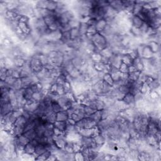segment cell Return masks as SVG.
Masks as SVG:
<instances>
[{
  "label": "cell",
  "mask_w": 161,
  "mask_h": 161,
  "mask_svg": "<svg viewBox=\"0 0 161 161\" xmlns=\"http://www.w3.org/2000/svg\"><path fill=\"white\" fill-rule=\"evenodd\" d=\"M91 42L93 43L96 50L99 52H101L103 50L105 49L108 47V41L106 37L104 36L101 33L96 32L92 36Z\"/></svg>",
  "instance_id": "obj_1"
},
{
  "label": "cell",
  "mask_w": 161,
  "mask_h": 161,
  "mask_svg": "<svg viewBox=\"0 0 161 161\" xmlns=\"http://www.w3.org/2000/svg\"><path fill=\"white\" fill-rule=\"evenodd\" d=\"M121 100L124 101L127 106L131 108H134L135 106V97L134 95L131 94L130 93H128L127 94L125 95V96Z\"/></svg>",
  "instance_id": "obj_2"
},
{
  "label": "cell",
  "mask_w": 161,
  "mask_h": 161,
  "mask_svg": "<svg viewBox=\"0 0 161 161\" xmlns=\"http://www.w3.org/2000/svg\"><path fill=\"white\" fill-rule=\"evenodd\" d=\"M14 106L11 103V102L6 103L3 105H1V116L2 118L5 116L6 114L9 113L13 111H14Z\"/></svg>",
  "instance_id": "obj_3"
},
{
  "label": "cell",
  "mask_w": 161,
  "mask_h": 161,
  "mask_svg": "<svg viewBox=\"0 0 161 161\" xmlns=\"http://www.w3.org/2000/svg\"><path fill=\"white\" fill-rule=\"evenodd\" d=\"M108 4L110 7H111L113 9H114L118 13L124 11V6L122 3L121 1H108Z\"/></svg>",
  "instance_id": "obj_4"
},
{
  "label": "cell",
  "mask_w": 161,
  "mask_h": 161,
  "mask_svg": "<svg viewBox=\"0 0 161 161\" xmlns=\"http://www.w3.org/2000/svg\"><path fill=\"white\" fill-rule=\"evenodd\" d=\"M69 113L67 110L61 111L56 113V121H65L69 118Z\"/></svg>",
  "instance_id": "obj_5"
},
{
  "label": "cell",
  "mask_w": 161,
  "mask_h": 161,
  "mask_svg": "<svg viewBox=\"0 0 161 161\" xmlns=\"http://www.w3.org/2000/svg\"><path fill=\"white\" fill-rule=\"evenodd\" d=\"M53 127L56 128L58 129L59 131L61 132H63L65 134L66 128H67V121H56L55 123L53 124Z\"/></svg>",
  "instance_id": "obj_6"
},
{
  "label": "cell",
  "mask_w": 161,
  "mask_h": 161,
  "mask_svg": "<svg viewBox=\"0 0 161 161\" xmlns=\"http://www.w3.org/2000/svg\"><path fill=\"white\" fill-rule=\"evenodd\" d=\"M143 24V20L138 15H133L132 17V26L137 28H140Z\"/></svg>",
  "instance_id": "obj_7"
},
{
  "label": "cell",
  "mask_w": 161,
  "mask_h": 161,
  "mask_svg": "<svg viewBox=\"0 0 161 161\" xmlns=\"http://www.w3.org/2000/svg\"><path fill=\"white\" fill-rule=\"evenodd\" d=\"M35 147L34 145L30 142H29L23 150V153H24V154H27L28 155H31V156H34V153H35Z\"/></svg>",
  "instance_id": "obj_8"
},
{
  "label": "cell",
  "mask_w": 161,
  "mask_h": 161,
  "mask_svg": "<svg viewBox=\"0 0 161 161\" xmlns=\"http://www.w3.org/2000/svg\"><path fill=\"white\" fill-rule=\"evenodd\" d=\"M106 25H107V22L104 19L98 20L95 25L96 32L98 33H101Z\"/></svg>",
  "instance_id": "obj_9"
},
{
  "label": "cell",
  "mask_w": 161,
  "mask_h": 161,
  "mask_svg": "<svg viewBox=\"0 0 161 161\" xmlns=\"http://www.w3.org/2000/svg\"><path fill=\"white\" fill-rule=\"evenodd\" d=\"M57 2L55 1H46L45 9H47L50 11L54 12L57 8Z\"/></svg>",
  "instance_id": "obj_10"
},
{
  "label": "cell",
  "mask_w": 161,
  "mask_h": 161,
  "mask_svg": "<svg viewBox=\"0 0 161 161\" xmlns=\"http://www.w3.org/2000/svg\"><path fill=\"white\" fill-rule=\"evenodd\" d=\"M23 135H24L25 137H27L30 140H32L35 139V137H37V134L34 128L27 130V131L23 133Z\"/></svg>",
  "instance_id": "obj_11"
},
{
  "label": "cell",
  "mask_w": 161,
  "mask_h": 161,
  "mask_svg": "<svg viewBox=\"0 0 161 161\" xmlns=\"http://www.w3.org/2000/svg\"><path fill=\"white\" fill-rule=\"evenodd\" d=\"M52 111L56 113H57L61 111H63L64 110L62 106H61L59 103L57 102V99H53V101H52Z\"/></svg>",
  "instance_id": "obj_12"
},
{
  "label": "cell",
  "mask_w": 161,
  "mask_h": 161,
  "mask_svg": "<svg viewBox=\"0 0 161 161\" xmlns=\"http://www.w3.org/2000/svg\"><path fill=\"white\" fill-rule=\"evenodd\" d=\"M46 150H47L46 149V147L45 145L42 144H39L37 146L35 147V153H34V156H39L43 154V152H45Z\"/></svg>",
  "instance_id": "obj_13"
},
{
  "label": "cell",
  "mask_w": 161,
  "mask_h": 161,
  "mask_svg": "<svg viewBox=\"0 0 161 161\" xmlns=\"http://www.w3.org/2000/svg\"><path fill=\"white\" fill-rule=\"evenodd\" d=\"M89 118H91L92 120H93L95 121H96L97 124H98V123L102 120L101 110H96L94 113L91 114Z\"/></svg>",
  "instance_id": "obj_14"
},
{
  "label": "cell",
  "mask_w": 161,
  "mask_h": 161,
  "mask_svg": "<svg viewBox=\"0 0 161 161\" xmlns=\"http://www.w3.org/2000/svg\"><path fill=\"white\" fill-rule=\"evenodd\" d=\"M84 116H85V117H89L92 114L94 113L96 111L95 109L92 108L89 105H84Z\"/></svg>",
  "instance_id": "obj_15"
},
{
  "label": "cell",
  "mask_w": 161,
  "mask_h": 161,
  "mask_svg": "<svg viewBox=\"0 0 161 161\" xmlns=\"http://www.w3.org/2000/svg\"><path fill=\"white\" fill-rule=\"evenodd\" d=\"M52 155V152L49 150H46L45 152H43V154L41 155L37 156L36 158H35V160H48V159L50 157V156Z\"/></svg>",
  "instance_id": "obj_16"
},
{
  "label": "cell",
  "mask_w": 161,
  "mask_h": 161,
  "mask_svg": "<svg viewBox=\"0 0 161 161\" xmlns=\"http://www.w3.org/2000/svg\"><path fill=\"white\" fill-rule=\"evenodd\" d=\"M103 81H105V82H106L107 83H108L109 84H110L111 86H113V82L114 81L111 77V74L109 72H106L105 73V74L103 75V77L102 79Z\"/></svg>",
  "instance_id": "obj_17"
}]
</instances>
